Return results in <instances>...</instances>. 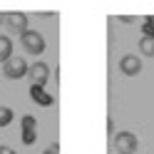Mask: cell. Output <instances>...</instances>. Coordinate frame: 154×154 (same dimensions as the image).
Returning a JSON list of instances; mask_svg holds the SVG:
<instances>
[{
  "mask_svg": "<svg viewBox=\"0 0 154 154\" xmlns=\"http://www.w3.org/2000/svg\"><path fill=\"white\" fill-rule=\"evenodd\" d=\"M20 45H23V50L27 55H42L45 52V37L42 32H37V30H27L20 35Z\"/></svg>",
  "mask_w": 154,
  "mask_h": 154,
  "instance_id": "obj_1",
  "label": "cell"
},
{
  "mask_svg": "<svg viewBox=\"0 0 154 154\" xmlns=\"http://www.w3.org/2000/svg\"><path fill=\"white\" fill-rule=\"evenodd\" d=\"M47 75H50V67H47L45 62H32L30 70H27V77H30L32 85H37V87H42V85L47 82Z\"/></svg>",
  "mask_w": 154,
  "mask_h": 154,
  "instance_id": "obj_6",
  "label": "cell"
},
{
  "mask_svg": "<svg viewBox=\"0 0 154 154\" xmlns=\"http://www.w3.org/2000/svg\"><path fill=\"white\" fill-rule=\"evenodd\" d=\"M27 70H30V65H27L23 57H15V55L3 65V75L8 77V80H23V77L27 75Z\"/></svg>",
  "mask_w": 154,
  "mask_h": 154,
  "instance_id": "obj_3",
  "label": "cell"
},
{
  "mask_svg": "<svg viewBox=\"0 0 154 154\" xmlns=\"http://www.w3.org/2000/svg\"><path fill=\"white\" fill-rule=\"evenodd\" d=\"M13 117L15 114H13L10 107H0V127H8V124L13 122Z\"/></svg>",
  "mask_w": 154,
  "mask_h": 154,
  "instance_id": "obj_9",
  "label": "cell"
},
{
  "mask_svg": "<svg viewBox=\"0 0 154 154\" xmlns=\"http://www.w3.org/2000/svg\"><path fill=\"white\" fill-rule=\"evenodd\" d=\"M13 57V40L8 35H0V62H8Z\"/></svg>",
  "mask_w": 154,
  "mask_h": 154,
  "instance_id": "obj_7",
  "label": "cell"
},
{
  "mask_svg": "<svg viewBox=\"0 0 154 154\" xmlns=\"http://www.w3.org/2000/svg\"><path fill=\"white\" fill-rule=\"evenodd\" d=\"M119 72L127 75V77H137L142 72V60L137 55H124L119 60Z\"/></svg>",
  "mask_w": 154,
  "mask_h": 154,
  "instance_id": "obj_5",
  "label": "cell"
},
{
  "mask_svg": "<svg viewBox=\"0 0 154 154\" xmlns=\"http://www.w3.org/2000/svg\"><path fill=\"white\" fill-rule=\"evenodd\" d=\"M57 152H60V147H57V142H55V144H50V147L45 149V154H57Z\"/></svg>",
  "mask_w": 154,
  "mask_h": 154,
  "instance_id": "obj_11",
  "label": "cell"
},
{
  "mask_svg": "<svg viewBox=\"0 0 154 154\" xmlns=\"http://www.w3.org/2000/svg\"><path fill=\"white\" fill-rule=\"evenodd\" d=\"M5 23V13H0V25H3Z\"/></svg>",
  "mask_w": 154,
  "mask_h": 154,
  "instance_id": "obj_13",
  "label": "cell"
},
{
  "mask_svg": "<svg viewBox=\"0 0 154 154\" xmlns=\"http://www.w3.org/2000/svg\"><path fill=\"white\" fill-rule=\"evenodd\" d=\"M114 149H117V154H134L139 147V139H137V134H132V132H117L114 134Z\"/></svg>",
  "mask_w": 154,
  "mask_h": 154,
  "instance_id": "obj_2",
  "label": "cell"
},
{
  "mask_svg": "<svg viewBox=\"0 0 154 154\" xmlns=\"http://www.w3.org/2000/svg\"><path fill=\"white\" fill-rule=\"evenodd\" d=\"M30 92H32V97H35V102H37V100H40L42 104H50V102H52L50 97H42V87H37V85H32V90H30Z\"/></svg>",
  "mask_w": 154,
  "mask_h": 154,
  "instance_id": "obj_10",
  "label": "cell"
},
{
  "mask_svg": "<svg viewBox=\"0 0 154 154\" xmlns=\"http://www.w3.org/2000/svg\"><path fill=\"white\" fill-rule=\"evenodd\" d=\"M139 52H142L144 57H154V35H142Z\"/></svg>",
  "mask_w": 154,
  "mask_h": 154,
  "instance_id": "obj_8",
  "label": "cell"
},
{
  "mask_svg": "<svg viewBox=\"0 0 154 154\" xmlns=\"http://www.w3.org/2000/svg\"><path fill=\"white\" fill-rule=\"evenodd\" d=\"M0 154H15V149H13V147H3V144H0Z\"/></svg>",
  "mask_w": 154,
  "mask_h": 154,
  "instance_id": "obj_12",
  "label": "cell"
},
{
  "mask_svg": "<svg viewBox=\"0 0 154 154\" xmlns=\"http://www.w3.org/2000/svg\"><path fill=\"white\" fill-rule=\"evenodd\" d=\"M8 30H10L13 35H23L27 32V15L25 13H5V23H3Z\"/></svg>",
  "mask_w": 154,
  "mask_h": 154,
  "instance_id": "obj_4",
  "label": "cell"
}]
</instances>
